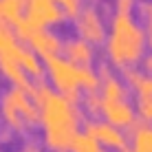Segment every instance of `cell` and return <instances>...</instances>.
Listing matches in <instances>:
<instances>
[{"mask_svg":"<svg viewBox=\"0 0 152 152\" xmlns=\"http://www.w3.org/2000/svg\"><path fill=\"white\" fill-rule=\"evenodd\" d=\"M80 106L71 104L62 93H53L40 106V121L44 128V145L49 150H69L80 126Z\"/></svg>","mask_w":152,"mask_h":152,"instance_id":"obj_1","label":"cell"},{"mask_svg":"<svg viewBox=\"0 0 152 152\" xmlns=\"http://www.w3.org/2000/svg\"><path fill=\"white\" fill-rule=\"evenodd\" d=\"M145 44H148V35L130 13L115 11L110 15V29L106 38V53L110 57V64L121 69L132 66L143 57Z\"/></svg>","mask_w":152,"mask_h":152,"instance_id":"obj_2","label":"cell"},{"mask_svg":"<svg viewBox=\"0 0 152 152\" xmlns=\"http://www.w3.org/2000/svg\"><path fill=\"white\" fill-rule=\"evenodd\" d=\"M46 71L53 82V86L60 93H71V91H95L97 86H102V77L97 75V71H93L91 66H82L75 62L66 60L64 55H53L46 60Z\"/></svg>","mask_w":152,"mask_h":152,"instance_id":"obj_3","label":"cell"},{"mask_svg":"<svg viewBox=\"0 0 152 152\" xmlns=\"http://www.w3.org/2000/svg\"><path fill=\"white\" fill-rule=\"evenodd\" d=\"M75 29L80 33L82 40L91 42V44H99L108 38L106 31V22H104L102 13L95 4H86V7L80 11V15L75 18Z\"/></svg>","mask_w":152,"mask_h":152,"instance_id":"obj_4","label":"cell"},{"mask_svg":"<svg viewBox=\"0 0 152 152\" xmlns=\"http://www.w3.org/2000/svg\"><path fill=\"white\" fill-rule=\"evenodd\" d=\"M84 132L91 134L93 139H97L99 143L108 145V148H117L119 152L124 148H128V137H126V132L119 130L117 126H113L110 121L88 119V121H84Z\"/></svg>","mask_w":152,"mask_h":152,"instance_id":"obj_5","label":"cell"},{"mask_svg":"<svg viewBox=\"0 0 152 152\" xmlns=\"http://www.w3.org/2000/svg\"><path fill=\"white\" fill-rule=\"evenodd\" d=\"M27 18L38 29H44L49 24H57L66 18L62 7L55 0H27Z\"/></svg>","mask_w":152,"mask_h":152,"instance_id":"obj_6","label":"cell"},{"mask_svg":"<svg viewBox=\"0 0 152 152\" xmlns=\"http://www.w3.org/2000/svg\"><path fill=\"white\" fill-rule=\"evenodd\" d=\"M2 102L11 104L15 110L20 113V117L24 119V124H35L40 119V108L35 106V102L22 91V88H18V86L7 88V91L2 93Z\"/></svg>","mask_w":152,"mask_h":152,"instance_id":"obj_7","label":"cell"},{"mask_svg":"<svg viewBox=\"0 0 152 152\" xmlns=\"http://www.w3.org/2000/svg\"><path fill=\"white\" fill-rule=\"evenodd\" d=\"M104 99V97H102ZM102 113L106 115V121H110L113 126H132L137 119H134V110L132 104L128 99H104L102 102Z\"/></svg>","mask_w":152,"mask_h":152,"instance_id":"obj_8","label":"cell"},{"mask_svg":"<svg viewBox=\"0 0 152 152\" xmlns=\"http://www.w3.org/2000/svg\"><path fill=\"white\" fill-rule=\"evenodd\" d=\"M29 49L38 57L49 60V57H53V55H60V51L64 49V44H62V40L57 38L55 33H51V31H46V29H40V31H35L33 38L29 40Z\"/></svg>","mask_w":152,"mask_h":152,"instance_id":"obj_9","label":"cell"},{"mask_svg":"<svg viewBox=\"0 0 152 152\" xmlns=\"http://www.w3.org/2000/svg\"><path fill=\"white\" fill-rule=\"evenodd\" d=\"M0 73H2L7 80H11L13 86L22 88L29 97H33L35 84H31V82L27 80V71H24L15 60H11V57H7V55H0Z\"/></svg>","mask_w":152,"mask_h":152,"instance_id":"obj_10","label":"cell"},{"mask_svg":"<svg viewBox=\"0 0 152 152\" xmlns=\"http://www.w3.org/2000/svg\"><path fill=\"white\" fill-rule=\"evenodd\" d=\"M64 57L75 64H82V66H88L95 57V51H93V44L82 38H73V40H66L64 42Z\"/></svg>","mask_w":152,"mask_h":152,"instance_id":"obj_11","label":"cell"},{"mask_svg":"<svg viewBox=\"0 0 152 152\" xmlns=\"http://www.w3.org/2000/svg\"><path fill=\"white\" fill-rule=\"evenodd\" d=\"M130 141L132 152H152V124L134 121L130 126Z\"/></svg>","mask_w":152,"mask_h":152,"instance_id":"obj_12","label":"cell"},{"mask_svg":"<svg viewBox=\"0 0 152 152\" xmlns=\"http://www.w3.org/2000/svg\"><path fill=\"white\" fill-rule=\"evenodd\" d=\"M11 60H15L20 66H22L24 71L29 73V75H33V77H42V73H44V69H42V62H40V57L33 53L31 49H27L24 44H20L18 46V51L13 53V57Z\"/></svg>","mask_w":152,"mask_h":152,"instance_id":"obj_13","label":"cell"},{"mask_svg":"<svg viewBox=\"0 0 152 152\" xmlns=\"http://www.w3.org/2000/svg\"><path fill=\"white\" fill-rule=\"evenodd\" d=\"M102 97L104 99H126L128 97V88H126V84L113 73L106 80H102Z\"/></svg>","mask_w":152,"mask_h":152,"instance_id":"obj_14","label":"cell"},{"mask_svg":"<svg viewBox=\"0 0 152 152\" xmlns=\"http://www.w3.org/2000/svg\"><path fill=\"white\" fill-rule=\"evenodd\" d=\"M24 0H0V20H4L7 24H15L20 18H24Z\"/></svg>","mask_w":152,"mask_h":152,"instance_id":"obj_15","label":"cell"},{"mask_svg":"<svg viewBox=\"0 0 152 152\" xmlns=\"http://www.w3.org/2000/svg\"><path fill=\"white\" fill-rule=\"evenodd\" d=\"M18 46H20V40L15 38L13 29H9V24L4 20H0V55L13 57Z\"/></svg>","mask_w":152,"mask_h":152,"instance_id":"obj_16","label":"cell"},{"mask_svg":"<svg viewBox=\"0 0 152 152\" xmlns=\"http://www.w3.org/2000/svg\"><path fill=\"white\" fill-rule=\"evenodd\" d=\"M71 150L73 152H102V145H99V141L93 139L91 134L77 132L75 139H73V143H71Z\"/></svg>","mask_w":152,"mask_h":152,"instance_id":"obj_17","label":"cell"},{"mask_svg":"<svg viewBox=\"0 0 152 152\" xmlns=\"http://www.w3.org/2000/svg\"><path fill=\"white\" fill-rule=\"evenodd\" d=\"M0 115H2V119H4L9 126H11L15 132H22V130H24V119L20 117V113L15 110L11 104L2 102V99H0Z\"/></svg>","mask_w":152,"mask_h":152,"instance_id":"obj_18","label":"cell"},{"mask_svg":"<svg viewBox=\"0 0 152 152\" xmlns=\"http://www.w3.org/2000/svg\"><path fill=\"white\" fill-rule=\"evenodd\" d=\"M35 31H40V29L35 27L33 22H31L27 15H24V18H20L18 22L13 24V33H15V38H18V40H22V42H29L31 38H33V33H35Z\"/></svg>","mask_w":152,"mask_h":152,"instance_id":"obj_19","label":"cell"},{"mask_svg":"<svg viewBox=\"0 0 152 152\" xmlns=\"http://www.w3.org/2000/svg\"><path fill=\"white\" fill-rule=\"evenodd\" d=\"M53 88H51L49 86V84H44V82H38V84H35V91H33V97H31V99H33V102H35V106H44V104H46V99H49L51 95H53Z\"/></svg>","mask_w":152,"mask_h":152,"instance_id":"obj_20","label":"cell"},{"mask_svg":"<svg viewBox=\"0 0 152 152\" xmlns=\"http://www.w3.org/2000/svg\"><path fill=\"white\" fill-rule=\"evenodd\" d=\"M137 113L141 115V121L152 124V95L137 97Z\"/></svg>","mask_w":152,"mask_h":152,"instance_id":"obj_21","label":"cell"},{"mask_svg":"<svg viewBox=\"0 0 152 152\" xmlns=\"http://www.w3.org/2000/svg\"><path fill=\"white\" fill-rule=\"evenodd\" d=\"M24 2H27V0H24ZM55 2L62 7V11H64L66 15H73V18H77L80 11L84 9V2H82V0H55Z\"/></svg>","mask_w":152,"mask_h":152,"instance_id":"obj_22","label":"cell"},{"mask_svg":"<svg viewBox=\"0 0 152 152\" xmlns=\"http://www.w3.org/2000/svg\"><path fill=\"white\" fill-rule=\"evenodd\" d=\"M102 95H97V91H88L86 97H84V106H86L88 113H99L102 110Z\"/></svg>","mask_w":152,"mask_h":152,"instance_id":"obj_23","label":"cell"},{"mask_svg":"<svg viewBox=\"0 0 152 152\" xmlns=\"http://www.w3.org/2000/svg\"><path fill=\"white\" fill-rule=\"evenodd\" d=\"M134 2H137V0H115V11H117V13H130V15H132Z\"/></svg>","mask_w":152,"mask_h":152,"instance_id":"obj_24","label":"cell"},{"mask_svg":"<svg viewBox=\"0 0 152 152\" xmlns=\"http://www.w3.org/2000/svg\"><path fill=\"white\" fill-rule=\"evenodd\" d=\"M141 13L148 22V33H152V2H141Z\"/></svg>","mask_w":152,"mask_h":152,"instance_id":"obj_25","label":"cell"},{"mask_svg":"<svg viewBox=\"0 0 152 152\" xmlns=\"http://www.w3.org/2000/svg\"><path fill=\"white\" fill-rule=\"evenodd\" d=\"M143 69H145V73H148V75H152V53L143 55Z\"/></svg>","mask_w":152,"mask_h":152,"instance_id":"obj_26","label":"cell"},{"mask_svg":"<svg viewBox=\"0 0 152 152\" xmlns=\"http://www.w3.org/2000/svg\"><path fill=\"white\" fill-rule=\"evenodd\" d=\"M22 150H24V152H40V145L35 143V141H27Z\"/></svg>","mask_w":152,"mask_h":152,"instance_id":"obj_27","label":"cell"},{"mask_svg":"<svg viewBox=\"0 0 152 152\" xmlns=\"http://www.w3.org/2000/svg\"><path fill=\"white\" fill-rule=\"evenodd\" d=\"M51 152H69V150H51Z\"/></svg>","mask_w":152,"mask_h":152,"instance_id":"obj_28","label":"cell"},{"mask_svg":"<svg viewBox=\"0 0 152 152\" xmlns=\"http://www.w3.org/2000/svg\"><path fill=\"white\" fill-rule=\"evenodd\" d=\"M148 40H150V44H152V33H148Z\"/></svg>","mask_w":152,"mask_h":152,"instance_id":"obj_29","label":"cell"},{"mask_svg":"<svg viewBox=\"0 0 152 152\" xmlns=\"http://www.w3.org/2000/svg\"><path fill=\"white\" fill-rule=\"evenodd\" d=\"M15 152H24V150H15Z\"/></svg>","mask_w":152,"mask_h":152,"instance_id":"obj_30","label":"cell"},{"mask_svg":"<svg viewBox=\"0 0 152 152\" xmlns=\"http://www.w3.org/2000/svg\"><path fill=\"white\" fill-rule=\"evenodd\" d=\"M102 152H106V150H102Z\"/></svg>","mask_w":152,"mask_h":152,"instance_id":"obj_31","label":"cell"}]
</instances>
